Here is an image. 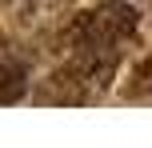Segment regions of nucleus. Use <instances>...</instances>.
<instances>
[{"instance_id":"obj_2","label":"nucleus","mask_w":152,"mask_h":148,"mask_svg":"<svg viewBox=\"0 0 152 148\" xmlns=\"http://www.w3.org/2000/svg\"><path fill=\"white\" fill-rule=\"evenodd\" d=\"M28 80H32L28 56H24L16 44L0 40V104H16L24 92H28Z\"/></svg>"},{"instance_id":"obj_1","label":"nucleus","mask_w":152,"mask_h":148,"mask_svg":"<svg viewBox=\"0 0 152 148\" xmlns=\"http://www.w3.org/2000/svg\"><path fill=\"white\" fill-rule=\"evenodd\" d=\"M136 28H140V12L132 8V0H104V4L88 8V12H80L72 20L68 68L84 80V88L92 96H100L116 80L120 56L136 40Z\"/></svg>"},{"instance_id":"obj_3","label":"nucleus","mask_w":152,"mask_h":148,"mask_svg":"<svg viewBox=\"0 0 152 148\" xmlns=\"http://www.w3.org/2000/svg\"><path fill=\"white\" fill-rule=\"evenodd\" d=\"M124 100L132 104H152V56H140L128 72V84H124Z\"/></svg>"}]
</instances>
